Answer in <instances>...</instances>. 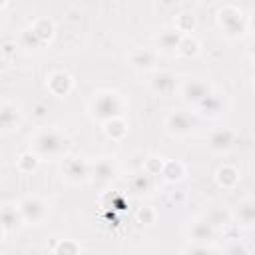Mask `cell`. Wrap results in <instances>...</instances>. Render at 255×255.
Returning <instances> with one entry per match:
<instances>
[{
    "mask_svg": "<svg viewBox=\"0 0 255 255\" xmlns=\"http://www.w3.org/2000/svg\"><path fill=\"white\" fill-rule=\"evenodd\" d=\"M32 147L40 155H58L68 147V139L58 129H44L34 137Z\"/></svg>",
    "mask_w": 255,
    "mask_h": 255,
    "instance_id": "1",
    "label": "cell"
},
{
    "mask_svg": "<svg viewBox=\"0 0 255 255\" xmlns=\"http://www.w3.org/2000/svg\"><path fill=\"white\" fill-rule=\"evenodd\" d=\"M120 112H122V100H120V96L114 94V92H102V94H98V96L94 98V102H92V114H94L98 120L110 122V120L118 118Z\"/></svg>",
    "mask_w": 255,
    "mask_h": 255,
    "instance_id": "2",
    "label": "cell"
},
{
    "mask_svg": "<svg viewBox=\"0 0 255 255\" xmlns=\"http://www.w3.org/2000/svg\"><path fill=\"white\" fill-rule=\"evenodd\" d=\"M18 211H20V217L24 221H42L44 215H46V203L40 199V197H26L20 201L18 205Z\"/></svg>",
    "mask_w": 255,
    "mask_h": 255,
    "instance_id": "3",
    "label": "cell"
},
{
    "mask_svg": "<svg viewBox=\"0 0 255 255\" xmlns=\"http://www.w3.org/2000/svg\"><path fill=\"white\" fill-rule=\"evenodd\" d=\"M165 126L173 135H187L195 126V120L185 112H173L167 116Z\"/></svg>",
    "mask_w": 255,
    "mask_h": 255,
    "instance_id": "4",
    "label": "cell"
},
{
    "mask_svg": "<svg viewBox=\"0 0 255 255\" xmlns=\"http://www.w3.org/2000/svg\"><path fill=\"white\" fill-rule=\"evenodd\" d=\"M209 94H211L209 86H207L205 82H201V80H189V82H185V86H183V96H185V100H187V102H193V104H199V102L205 100Z\"/></svg>",
    "mask_w": 255,
    "mask_h": 255,
    "instance_id": "5",
    "label": "cell"
},
{
    "mask_svg": "<svg viewBox=\"0 0 255 255\" xmlns=\"http://www.w3.org/2000/svg\"><path fill=\"white\" fill-rule=\"evenodd\" d=\"M64 175H66L70 181H82V179H86V177L90 175V165L84 163V161L78 159V157H70V159H66V163H64Z\"/></svg>",
    "mask_w": 255,
    "mask_h": 255,
    "instance_id": "6",
    "label": "cell"
},
{
    "mask_svg": "<svg viewBox=\"0 0 255 255\" xmlns=\"http://www.w3.org/2000/svg\"><path fill=\"white\" fill-rule=\"evenodd\" d=\"M231 143H233V131L231 129L219 128V129L211 131V135H209V147L213 151H223V149L231 147Z\"/></svg>",
    "mask_w": 255,
    "mask_h": 255,
    "instance_id": "7",
    "label": "cell"
},
{
    "mask_svg": "<svg viewBox=\"0 0 255 255\" xmlns=\"http://www.w3.org/2000/svg\"><path fill=\"white\" fill-rule=\"evenodd\" d=\"M48 86H50V90H52L56 96H66V94L70 92V88H72V80H70V76L64 74V72H54V74L48 78Z\"/></svg>",
    "mask_w": 255,
    "mask_h": 255,
    "instance_id": "8",
    "label": "cell"
},
{
    "mask_svg": "<svg viewBox=\"0 0 255 255\" xmlns=\"http://www.w3.org/2000/svg\"><path fill=\"white\" fill-rule=\"evenodd\" d=\"M151 88H153L157 94L167 96V94H171L173 88H175V78H173L169 72H159V74L153 76V80H151Z\"/></svg>",
    "mask_w": 255,
    "mask_h": 255,
    "instance_id": "9",
    "label": "cell"
},
{
    "mask_svg": "<svg viewBox=\"0 0 255 255\" xmlns=\"http://www.w3.org/2000/svg\"><path fill=\"white\" fill-rule=\"evenodd\" d=\"M90 175H94V179H98V181H110L116 175V167L108 159H98L90 167Z\"/></svg>",
    "mask_w": 255,
    "mask_h": 255,
    "instance_id": "10",
    "label": "cell"
},
{
    "mask_svg": "<svg viewBox=\"0 0 255 255\" xmlns=\"http://www.w3.org/2000/svg\"><path fill=\"white\" fill-rule=\"evenodd\" d=\"M129 64L135 70H149L155 64V56L149 50H135V52L129 54Z\"/></svg>",
    "mask_w": 255,
    "mask_h": 255,
    "instance_id": "11",
    "label": "cell"
},
{
    "mask_svg": "<svg viewBox=\"0 0 255 255\" xmlns=\"http://www.w3.org/2000/svg\"><path fill=\"white\" fill-rule=\"evenodd\" d=\"M52 22H48V20H38L34 26H32V30H28L24 36H32V38H36V46L38 44H44L50 36H52Z\"/></svg>",
    "mask_w": 255,
    "mask_h": 255,
    "instance_id": "12",
    "label": "cell"
},
{
    "mask_svg": "<svg viewBox=\"0 0 255 255\" xmlns=\"http://www.w3.org/2000/svg\"><path fill=\"white\" fill-rule=\"evenodd\" d=\"M18 124V110L12 104L0 108V129H10Z\"/></svg>",
    "mask_w": 255,
    "mask_h": 255,
    "instance_id": "13",
    "label": "cell"
},
{
    "mask_svg": "<svg viewBox=\"0 0 255 255\" xmlns=\"http://www.w3.org/2000/svg\"><path fill=\"white\" fill-rule=\"evenodd\" d=\"M181 36H179V30L175 28V30H163L161 34H159V46L163 48V50H177L179 48V44H181Z\"/></svg>",
    "mask_w": 255,
    "mask_h": 255,
    "instance_id": "14",
    "label": "cell"
},
{
    "mask_svg": "<svg viewBox=\"0 0 255 255\" xmlns=\"http://www.w3.org/2000/svg\"><path fill=\"white\" fill-rule=\"evenodd\" d=\"M191 237L195 239V241H209L211 237H213V227L203 219V221H197V223H193V227H191Z\"/></svg>",
    "mask_w": 255,
    "mask_h": 255,
    "instance_id": "15",
    "label": "cell"
},
{
    "mask_svg": "<svg viewBox=\"0 0 255 255\" xmlns=\"http://www.w3.org/2000/svg\"><path fill=\"white\" fill-rule=\"evenodd\" d=\"M20 219H22V217H20V211L14 209L12 205L0 207V225H2V227H14V225H18Z\"/></svg>",
    "mask_w": 255,
    "mask_h": 255,
    "instance_id": "16",
    "label": "cell"
},
{
    "mask_svg": "<svg viewBox=\"0 0 255 255\" xmlns=\"http://www.w3.org/2000/svg\"><path fill=\"white\" fill-rule=\"evenodd\" d=\"M197 108L201 110V114H209V116H215V114H219V110H221V100H219L217 96L209 94L205 100H201V102L197 104Z\"/></svg>",
    "mask_w": 255,
    "mask_h": 255,
    "instance_id": "17",
    "label": "cell"
},
{
    "mask_svg": "<svg viewBox=\"0 0 255 255\" xmlns=\"http://www.w3.org/2000/svg\"><path fill=\"white\" fill-rule=\"evenodd\" d=\"M106 133H108L110 137H122V135L126 133V124H124L122 120L114 118V120H110V122L106 124Z\"/></svg>",
    "mask_w": 255,
    "mask_h": 255,
    "instance_id": "18",
    "label": "cell"
},
{
    "mask_svg": "<svg viewBox=\"0 0 255 255\" xmlns=\"http://www.w3.org/2000/svg\"><path fill=\"white\" fill-rule=\"evenodd\" d=\"M161 173H163L169 181H173V179H179V177L183 175V167H181V163H177V161H167V163L163 165Z\"/></svg>",
    "mask_w": 255,
    "mask_h": 255,
    "instance_id": "19",
    "label": "cell"
},
{
    "mask_svg": "<svg viewBox=\"0 0 255 255\" xmlns=\"http://www.w3.org/2000/svg\"><path fill=\"white\" fill-rule=\"evenodd\" d=\"M217 179H219L221 185H233L237 181V173L231 167H221L219 173H217Z\"/></svg>",
    "mask_w": 255,
    "mask_h": 255,
    "instance_id": "20",
    "label": "cell"
},
{
    "mask_svg": "<svg viewBox=\"0 0 255 255\" xmlns=\"http://www.w3.org/2000/svg\"><path fill=\"white\" fill-rule=\"evenodd\" d=\"M56 255H78V245L72 241H62L56 247Z\"/></svg>",
    "mask_w": 255,
    "mask_h": 255,
    "instance_id": "21",
    "label": "cell"
},
{
    "mask_svg": "<svg viewBox=\"0 0 255 255\" xmlns=\"http://www.w3.org/2000/svg\"><path fill=\"white\" fill-rule=\"evenodd\" d=\"M20 167L24 169V171H32V169H36V165H38V159L32 155V153H24L22 157H20Z\"/></svg>",
    "mask_w": 255,
    "mask_h": 255,
    "instance_id": "22",
    "label": "cell"
},
{
    "mask_svg": "<svg viewBox=\"0 0 255 255\" xmlns=\"http://www.w3.org/2000/svg\"><path fill=\"white\" fill-rule=\"evenodd\" d=\"M181 54H185V56H191V54H195L197 52V42H193V40H181V44H179V48H177Z\"/></svg>",
    "mask_w": 255,
    "mask_h": 255,
    "instance_id": "23",
    "label": "cell"
},
{
    "mask_svg": "<svg viewBox=\"0 0 255 255\" xmlns=\"http://www.w3.org/2000/svg\"><path fill=\"white\" fill-rule=\"evenodd\" d=\"M239 213H241V219H243V221L249 225V223L253 221V203H249V201H247V203H245V205L239 209Z\"/></svg>",
    "mask_w": 255,
    "mask_h": 255,
    "instance_id": "24",
    "label": "cell"
},
{
    "mask_svg": "<svg viewBox=\"0 0 255 255\" xmlns=\"http://www.w3.org/2000/svg\"><path fill=\"white\" fill-rule=\"evenodd\" d=\"M137 217H139V221H143V223H151L153 217H155V213H153L149 207H143V209L137 213Z\"/></svg>",
    "mask_w": 255,
    "mask_h": 255,
    "instance_id": "25",
    "label": "cell"
},
{
    "mask_svg": "<svg viewBox=\"0 0 255 255\" xmlns=\"http://www.w3.org/2000/svg\"><path fill=\"white\" fill-rule=\"evenodd\" d=\"M0 227H2V225H0ZM0 239H2V229H0Z\"/></svg>",
    "mask_w": 255,
    "mask_h": 255,
    "instance_id": "26",
    "label": "cell"
},
{
    "mask_svg": "<svg viewBox=\"0 0 255 255\" xmlns=\"http://www.w3.org/2000/svg\"><path fill=\"white\" fill-rule=\"evenodd\" d=\"M0 22H2V16H0Z\"/></svg>",
    "mask_w": 255,
    "mask_h": 255,
    "instance_id": "27",
    "label": "cell"
}]
</instances>
